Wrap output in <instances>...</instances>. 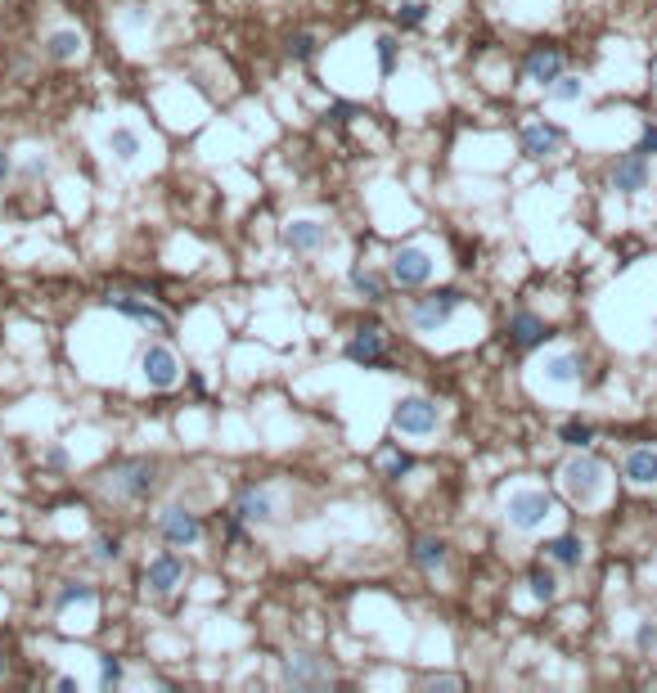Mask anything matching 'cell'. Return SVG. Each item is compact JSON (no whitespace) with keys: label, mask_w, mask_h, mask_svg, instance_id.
Masks as SVG:
<instances>
[{"label":"cell","mask_w":657,"mask_h":693,"mask_svg":"<svg viewBox=\"0 0 657 693\" xmlns=\"http://www.w3.org/2000/svg\"><path fill=\"white\" fill-rule=\"evenodd\" d=\"M459 302H464V293H459V288H437V293H428V297H414V306H410V324H414L419 333H437V329H446V324L455 320Z\"/></svg>","instance_id":"2"},{"label":"cell","mask_w":657,"mask_h":693,"mask_svg":"<svg viewBox=\"0 0 657 693\" xmlns=\"http://www.w3.org/2000/svg\"><path fill=\"white\" fill-rule=\"evenodd\" d=\"M392 284L396 288H423L432 279V252L428 248H401L392 257Z\"/></svg>","instance_id":"7"},{"label":"cell","mask_w":657,"mask_h":693,"mask_svg":"<svg viewBox=\"0 0 657 693\" xmlns=\"http://www.w3.org/2000/svg\"><path fill=\"white\" fill-rule=\"evenodd\" d=\"M342 351H347V360H356V365H365V369H387V365H392L387 342H383V329H360Z\"/></svg>","instance_id":"9"},{"label":"cell","mask_w":657,"mask_h":693,"mask_svg":"<svg viewBox=\"0 0 657 693\" xmlns=\"http://www.w3.org/2000/svg\"><path fill=\"white\" fill-rule=\"evenodd\" d=\"M0 464H5V450H0Z\"/></svg>","instance_id":"41"},{"label":"cell","mask_w":657,"mask_h":693,"mask_svg":"<svg viewBox=\"0 0 657 693\" xmlns=\"http://www.w3.org/2000/svg\"><path fill=\"white\" fill-rule=\"evenodd\" d=\"M158 536L167 540V545H176V549H189V545H198V540H203V522H198L189 509L171 504V509L158 513Z\"/></svg>","instance_id":"6"},{"label":"cell","mask_w":657,"mask_h":693,"mask_svg":"<svg viewBox=\"0 0 657 693\" xmlns=\"http://www.w3.org/2000/svg\"><path fill=\"white\" fill-rule=\"evenodd\" d=\"M558 441H563L567 450H590L594 428H590V423H581V419H567L563 428H558Z\"/></svg>","instance_id":"28"},{"label":"cell","mask_w":657,"mask_h":693,"mask_svg":"<svg viewBox=\"0 0 657 693\" xmlns=\"http://www.w3.org/2000/svg\"><path fill=\"white\" fill-rule=\"evenodd\" d=\"M410 558H414L419 572H437V567H446V540L419 536V540H414V549H410Z\"/></svg>","instance_id":"22"},{"label":"cell","mask_w":657,"mask_h":693,"mask_svg":"<svg viewBox=\"0 0 657 693\" xmlns=\"http://www.w3.org/2000/svg\"><path fill=\"white\" fill-rule=\"evenodd\" d=\"M234 513H239V522H270L275 518V500H270V491L248 486V491L234 500Z\"/></svg>","instance_id":"18"},{"label":"cell","mask_w":657,"mask_h":693,"mask_svg":"<svg viewBox=\"0 0 657 693\" xmlns=\"http://www.w3.org/2000/svg\"><path fill=\"white\" fill-rule=\"evenodd\" d=\"M527 590H531V599H540V603H554L558 599V576L549 572L545 563H536L527 572Z\"/></svg>","instance_id":"24"},{"label":"cell","mask_w":657,"mask_h":693,"mask_svg":"<svg viewBox=\"0 0 657 693\" xmlns=\"http://www.w3.org/2000/svg\"><path fill=\"white\" fill-rule=\"evenodd\" d=\"M288 59L311 63L315 59V36L311 32H293V36H288Z\"/></svg>","instance_id":"31"},{"label":"cell","mask_w":657,"mask_h":693,"mask_svg":"<svg viewBox=\"0 0 657 693\" xmlns=\"http://www.w3.org/2000/svg\"><path fill=\"white\" fill-rule=\"evenodd\" d=\"M72 603H95V585H86V581H72V585H63L59 590V599H54V608H72Z\"/></svg>","instance_id":"30"},{"label":"cell","mask_w":657,"mask_h":693,"mask_svg":"<svg viewBox=\"0 0 657 693\" xmlns=\"http://www.w3.org/2000/svg\"><path fill=\"white\" fill-rule=\"evenodd\" d=\"M639 153H657V126H644V135H639Z\"/></svg>","instance_id":"36"},{"label":"cell","mask_w":657,"mask_h":693,"mask_svg":"<svg viewBox=\"0 0 657 693\" xmlns=\"http://www.w3.org/2000/svg\"><path fill=\"white\" fill-rule=\"evenodd\" d=\"M410 473V455H387V477Z\"/></svg>","instance_id":"35"},{"label":"cell","mask_w":657,"mask_h":693,"mask_svg":"<svg viewBox=\"0 0 657 693\" xmlns=\"http://www.w3.org/2000/svg\"><path fill=\"white\" fill-rule=\"evenodd\" d=\"M351 288H356L365 302H387V279L374 275V270H351Z\"/></svg>","instance_id":"25"},{"label":"cell","mask_w":657,"mask_h":693,"mask_svg":"<svg viewBox=\"0 0 657 693\" xmlns=\"http://www.w3.org/2000/svg\"><path fill=\"white\" fill-rule=\"evenodd\" d=\"M563 491L572 504H594L603 495V482H608V468H603V459H594L590 450H576L572 459L563 464Z\"/></svg>","instance_id":"1"},{"label":"cell","mask_w":657,"mask_h":693,"mask_svg":"<svg viewBox=\"0 0 657 693\" xmlns=\"http://www.w3.org/2000/svg\"><path fill=\"white\" fill-rule=\"evenodd\" d=\"M648 185V153H626V158L612 162V189L617 194H639Z\"/></svg>","instance_id":"13"},{"label":"cell","mask_w":657,"mask_h":693,"mask_svg":"<svg viewBox=\"0 0 657 693\" xmlns=\"http://www.w3.org/2000/svg\"><path fill=\"white\" fill-rule=\"evenodd\" d=\"M374 50H378V68L392 72V68H396V36H378Z\"/></svg>","instance_id":"33"},{"label":"cell","mask_w":657,"mask_h":693,"mask_svg":"<svg viewBox=\"0 0 657 693\" xmlns=\"http://www.w3.org/2000/svg\"><path fill=\"white\" fill-rule=\"evenodd\" d=\"M284 243L293 252H320L329 243V225L320 221H288L284 225Z\"/></svg>","instance_id":"16"},{"label":"cell","mask_w":657,"mask_h":693,"mask_svg":"<svg viewBox=\"0 0 657 693\" xmlns=\"http://www.w3.org/2000/svg\"><path fill=\"white\" fill-rule=\"evenodd\" d=\"M108 149H113V158L135 162L140 158V135H135L131 126H113V131H108Z\"/></svg>","instance_id":"26"},{"label":"cell","mask_w":657,"mask_h":693,"mask_svg":"<svg viewBox=\"0 0 657 693\" xmlns=\"http://www.w3.org/2000/svg\"><path fill=\"white\" fill-rule=\"evenodd\" d=\"M522 72H527V81H536V86H554L558 77H563V50L558 45H536V50L527 54V63H522Z\"/></svg>","instance_id":"11"},{"label":"cell","mask_w":657,"mask_h":693,"mask_svg":"<svg viewBox=\"0 0 657 693\" xmlns=\"http://www.w3.org/2000/svg\"><path fill=\"white\" fill-rule=\"evenodd\" d=\"M104 302H108V311L131 315V320H135V324H144V329H153V333H171V315H167V311H158L153 302H140V297H122V293L104 297Z\"/></svg>","instance_id":"10"},{"label":"cell","mask_w":657,"mask_h":693,"mask_svg":"<svg viewBox=\"0 0 657 693\" xmlns=\"http://www.w3.org/2000/svg\"><path fill=\"white\" fill-rule=\"evenodd\" d=\"M9 171H14V162H9V153L0 149V185H5V180H9Z\"/></svg>","instance_id":"38"},{"label":"cell","mask_w":657,"mask_h":693,"mask_svg":"<svg viewBox=\"0 0 657 693\" xmlns=\"http://www.w3.org/2000/svg\"><path fill=\"white\" fill-rule=\"evenodd\" d=\"M504 333H509L513 347H540V342L554 338V333H549V324L540 320L536 311H513L509 315V329H504Z\"/></svg>","instance_id":"15"},{"label":"cell","mask_w":657,"mask_h":693,"mask_svg":"<svg viewBox=\"0 0 657 693\" xmlns=\"http://www.w3.org/2000/svg\"><path fill=\"white\" fill-rule=\"evenodd\" d=\"M180 581H185V563H180L176 554H158V558H149V567H144V590L149 594H171Z\"/></svg>","instance_id":"12"},{"label":"cell","mask_w":657,"mask_h":693,"mask_svg":"<svg viewBox=\"0 0 657 693\" xmlns=\"http://www.w3.org/2000/svg\"><path fill=\"white\" fill-rule=\"evenodd\" d=\"M621 473H626V482H635V486H653L657 482V450L635 446L626 455V464H621Z\"/></svg>","instance_id":"17"},{"label":"cell","mask_w":657,"mask_h":693,"mask_svg":"<svg viewBox=\"0 0 657 693\" xmlns=\"http://www.w3.org/2000/svg\"><path fill=\"white\" fill-rule=\"evenodd\" d=\"M5 671H9V662H5V653H0V680H5Z\"/></svg>","instance_id":"40"},{"label":"cell","mask_w":657,"mask_h":693,"mask_svg":"<svg viewBox=\"0 0 657 693\" xmlns=\"http://www.w3.org/2000/svg\"><path fill=\"white\" fill-rule=\"evenodd\" d=\"M347 117H351V104H333L329 108V122H347Z\"/></svg>","instance_id":"37"},{"label":"cell","mask_w":657,"mask_h":693,"mask_svg":"<svg viewBox=\"0 0 657 693\" xmlns=\"http://www.w3.org/2000/svg\"><path fill=\"white\" fill-rule=\"evenodd\" d=\"M432 689H459L455 675H441V680H432Z\"/></svg>","instance_id":"39"},{"label":"cell","mask_w":657,"mask_h":693,"mask_svg":"<svg viewBox=\"0 0 657 693\" xmlns=\"http://www.w3.org/2000/svg\"><path fill=\"white\" fill-rule=\"evenodd\" d=\"M81 45H86V36L77 32V27H59V32L45 36V59L54 63H72L81 54Z\"/></svg>","instance_id":"19"},{"label":"cell","mask_w":657,"mask_h":693,"mask_svg":"<svg viewBox=\"0 0 657 693\" xmlns=\"http://www.w3.org/2000/svg\"><path fill=\"white\" fill-rule=\"evenodd\" d=\"M437 405L428 401V396H401L392 410V423L396 432H405V437H428V432H437Z\"/></svg>","instance_id":"4"},{"label":"cell","mask_w":657,"mask_h":693,"mask_svg":"<svg viewBox=\"0 0 657 693\" xmlns=\"http://www.w3.org/2000/svg\"><path fill=\"white\" fill-rule=\"evenodd\" d=\"M504 518L518 531H536V527H545V518H554V500L545 491H513L504 500Z\"/></svg>","instance_id":"3"},{"label":"cell","mask_w":657,"mask_h":693,"mask_svg":"<svg viewBox=\"0 0 657 693\" xmlns=\"http://www.w3.org/2000/svg\"><path fill=\"white\" fill-rule=\"evenodd\" d=\"M581 374H585V360L576 351H558V356L545 360V383L567 387V383H581Z\"/></svg>","instance_id":"20"},{"label":"cell","mask_w":657,"mask_h":693,"mask_svg":"<svg viewBox=\"0 0 657 693\" xmlns=\"http://www.w3.org/2000/svg\"><path fill=\"white\" fill-rule=\"evenodd\" d=\"M95 558H99V563H117V558H122V540H117V536H99L95 540Z\"/></svg>","instance_id":"34"},{"label":"cell","mask_w":657,"mask_h":693,"mask_svg":"<svg viewBox=\"0 0 657 693\" xmlns=\"http://www.w3.org/2000/svg\"><path fill=\"white\" fill-rule=\"evenodd\" d=\"M122 684V662H117L113 653L99 657V689H117Z\"/></svg>","instance_id":"32"},{"label":"cell","mask_w":657,"mask_h":693,"mask_svg":"<svg viewBox=\"0 0 657 693\" xmlns=\"http://www.w3.org/2000/svg\"><path fill=\"white\" fill-rule=\"evenodd\" d=\"M284 675H288V684H324L329 680V671H324L320 662H315V657H306V653H297V657H288L284 662Z\"/></svg>","instance_id":"21"},{"label":"cell","mask_w":657,"mask_h":693,"mask_svg":"<svg viewBox=\"0 0 657 693\" xmlns=\"http://www.w3.org/2000/svg\"><path fill=\"white\" fill-rule=\"evenodd\" d=\"M581 95H585V81L581 77H567V72L554 81V86H549V99H554V104H576Z\"/></svg>","instance_id":"29"},{"label":"cell","mask_w":657,"mask_h":693,"mask_svg":"<svg viewBox=\"0 0 657 693\" xmlns=\"http://www.w3.org/2000/svg\"><path fill=\"white\" fill-rule=\"evenodd\" d=\"M540 549H545V558L549 563H558V567H581V558H585V545L576 536H554Z\"/></svg>","instance_id":"23"},{"label":"cell","mask_w":657,"mask_h":693,"mask_svg":"<svg viewBox=\"0 0 657 693\" xmlns=\"http://www.w3.org/2000/svg\"><path fill=\"white\" fill-rule=\"evenodd\" d=\"M428 14H432L428 0H401V5H396V27H401V32H414V27L428 23Z\"/></svg>","instance_id":"27"},{"label":"cell","mask_w":657,"mask_h":693,"mask_svg":"<svg viewBox=\"0 0 657 693\" xmlns=\"http://www.w3.org/2000/svg\"><path fill=\"white\" fill-rule=\"evenodd\" d=\"M113 486L126 495V500H149L153 486H158V468H153L149 459H126V464H117Z\"/></svg>","instance_id":"8"},{"label":"cell","mask_w":657,"mask_h":693,"mask_svg":"<svg viewBox=\"0 0 657 693\" xmlns=\"http://www.w3.org/2000/svg\"><path fill=\"white\" fill-rule=\"evenodd\" d=\"M140 374H144V383L158 387V392L176 387V378H180L176 351H171L167 342H149V347H144V356H140Z\"/></svg>","instance_id":"5"},{"label":"cell","mask_w":657,"mask_h":693,"mask_svg":"<svg viewBox=\"0 0 657 693\" xmlns=\"http://www.w3.org/2000/svg\"><path fill=\"white\" fill-rule=\"evenodd\" d=\"M518 144L527 158H549V153H558V144H563V131H558L554 122H527L518 135Z\"/></svg>","instance_id":"14"}]
</instances>
